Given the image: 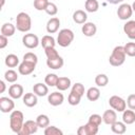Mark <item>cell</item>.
Returning <instances> with one entry per match:
<instances>
[{
  "mask_svg": "<svg viewBox=\"0 0 135 135\" xmlns=\"http://www.w3.org/2000/svg\"><path fill=\"white\" fill-rule=\"evenodd\" d=\"M133 14V9H132V5L128 4V3H123L121 5H119L118 9H117V16L119 19L121 20H127L129 19Z\"/></svg>",
  "mask_w": 135,
  "mask_h": 135,
  "instance_id": "52a82bcc",
  "label": "cell"
},
{
  "mask_svg": "<svg viewBox=\"0 0 135 135\" xmlns=\"http://www.w3.org/2000/svg\"><path fill=\"white\" fill-rule=\"evenodd\" d=\"M36 121H37L39 128H46L50 124V118L44 114L38 115L37 118H36Z\"/></svg>",
  "mask_w": 135,
  "mask_h": 135,
  "instance_id": "f546056e",
  "label": "cell"
},
{
  "mask_svg": "<svg viewBox=\"0 0 135 135\" xmlns=\"http://www.w3.org/2000/svg\"><path fill=\"white\" fill-rule=\"evenodd\" d=\"M4 5V0H1V7Z\"/></svg>",
  "mask_w": 135,
  "mask_h": 135,
  "instance_id": "681fc988",
  "label": "cell"
},
{
  "mask_svg": "<svg viewBox=\"0 0 135 135\" xmlns=\"http://www.w3.org/2000/svg\"><path fill=\"white\" fill-rule=\"evenodd\" d=\"M86 19H88V15H86V13L83 12L82 9H77V11L74 12V14H73V20H74V22H76V23H78V24H83V23H85Z\"/></svg>",
  "mask_w": 135,
  "mask_h": 135,
  "instance_id": "d6986e66",
  "label": "cell"
},
{
  "mask_svg": "<svg viewBox=\"0 0 135 135\" xmlns=\"http://www.w3.org/2000/svg\"><path fill=\"white\" fill-rule=\"evenodd\" d=\"M84 126H85L88 135H95V134H97V132H98V127H99V126H97V124H95V123H93V122H91V121H88V123L84 124Z\"/></svg>",
  "mask_w": 135,
  "mask_h": 135,
  "instance_id": "836d02e7",
  "label": "cell"
},
{
  "mask_svg": "<svg viewBox=\"0 0 135 135\" xmlns=\"http://www.w3.org/2000/svg\"><path fill=\"white\" fill-rule=\"evenodd\" d=\"M23 103L26 105V107H28V108H33V107H35L36 104H37V102H38V99H37V95L34 93H26L24 96H23Z\"/></svg>",
  "mask_w": 135,
  "mask_h": 135,
  "instance_id": "e0dca14e",
  "label": "cell"
},
{
  "mask_svg": "<svg viewBox=\"0 0 135 135\" xmlns=\"http://www.w3.org/2000/svg\"><path fill=\"white\" fill-rule=\"evenodd\" d=\"M89 121H91V122H93V123H95L97 126H100V123L102 121V117L100 115H98V114H93V115H91L89 117Z\"/></svg>",
  "mask_w": 135,
  "mask_h": 135,
  "instance_id": "b9f144b4",
  "label": "cell"
},
{
  "mask_svg": "<svg viewBox=\"0 0 135 135\" xmlns=\"http://www.w3.org/2000/svg\"><path fill=\"white\" fill-rule=\"evenodd\" d=\"M73 40H74V33L70 28L61 30L57 37V43L62 47L69 46Z\"/></svg>",
  "mask_w": 135,
  "mask_h": 135,
  "instance_id": "277c9868",
  "label": "cell"
},
{
  "mask_svg": "<svg viewBox=\"0 0 135 135\" xmlns=\"http://www.w3.org/2000/svg\"><path fill=\"white\" fill-rule=\"evenodd\" d=\"M64 100V97L62 95V93H59V92H53L49 95L47 97V101L51 105H54V107H57V105H60Z\"/></svg>",
  "mask_w": 135,
  "mask_h": 135,
  "instance_id": "8fae6325",
  "label": "cell"
},
{
  "mask_svg": "<svg viewBox=\"0 0 135 135\" xmlns=\"http://www.w3.org/2000/svg\"><path fill=\"white\" fill-rule=\"evenodd\" d=\"M126 52H124V47L121 45L115 46L110 58H109V62L111 65L113 66H119L121 65L124 60H126Z\"/></svg>",
  "mask_w": 135,
  "mask_h": 135,
  "instance_id": "6da1fadb",
  "label": "cell"
},
{
  "mask_svg": "<svg viewBox=\"0 0 135 135\" xmlns=\"http://www.w3.org/2000/svg\"><path fill=\"white\" fill-rule=\"evenodd\" d=\"M4 78H5V80L8 81V82H15V81L18 79V74H17V72H15L14 70H8V71L5 72Z\"/></svg>",
  "mask_w": 135,
  "mask_h": 135,
  "instance_id": "1f68e13d",
  "label": "cell"
},
{
  "mask_svg": "<svg viewBox=\"0 0 135 135\" xmlns=\"http://www.w3.org/2000/svg\"><path fill=\"white\" fill-rule=\"evenodd\" d=\"M123 32L127 34V36L134 40L135 39V20H130L123 25Z\"/></svg>",
  "mask_w": 135,
  "mask_h": 135,
  "instance_id": "5bb4252c",
  "label": "cell"
},
{
  "mask_svg": "<svg viewBox=\"0 0 135 135\" xmlns=\"http://www.w3.org/2000/svg\"><path fill=\"white\" fill-rule=\"evenodd\" d=\"M70 86H71V79L70 78H68V77H59L58 78L56 88L59 91H65Z\"/></svg>",
  "mask_w": 135,
  "mask_h": 135,
  "instance_id": "44dd1931",
  "label": "cell"
},
{
  "mask_svg": "<svg viewBox=\"0 0 135 135\" xmlns=\"http://www.w3.org/2000/svg\"><path fill=\"white\" fill-rule=\"evenodd\" d=\"M71 92H73V93H75V94L79 95L80 97H82V96H83V94H84V86H83V84H82V83L77 82V83H75V84L73 85V88H72V91H71Z\"/></svg>",
  "mask_w": 135,
  "mask_h": 135,
  "instance_id": "8d00e7d4",
  "label": "cell"
},
{
  "mask_svg": "<svg viewBox=\"0 0 135 135\" xmlns=\"http://www.w3.org/2000/svg\"><path fill=\"white\" fill-rule=\"evenodd\" d=\"M111 130H112V132H114L115 134H123L124 132H126V130H127V128H126V123L122 121H115L114 123H112L111 124Z\"/></svg>",
  "mask_w": 135,
  "mask_h": 135,
  "instance_id": "cb8c5ba5",
  "label": "cell"
},
{
  "mask_svg": "<svg viewBox=\"0 0 135 135\" xmlns=\"http://www.w3.org/2000/svg\"><path fill=\"white\" fill-rule=\"evenodd\" d=\"M127 104L131 110H135V94L129 95L127 99Z\"/></svg>",
  "mask_w": 135,
  "mask_h": 135,
  "instance_id": "7bdbcfd3",
  "label": "cell"
},
{
  "mask_svg": "<svg viewBox=\"0 0 135 135\" xmlns=\"http://www.w3.org/2000/svg\"><path fill=\"white\" fill-rule=\"evenodd\" d=\"M40 43L42 44L43 49L55 47V44H56L55 39H54L52 36H50V35H45V36H43L42 39H41V42H40Z\"/></svg>",
  "mask_w": 135,
  "mask_h": 135,
  "instance_id": "4316f807",
  "label": "cell"
},
{
  "mask_svg": "<svg viewBox=\"0 0 135 135\" xmlns=\"http://www.w3.org/2000/svg\"><path fill=\"white\" fill-rule=\"evenodd\" d=\"M63 58L58 56L56 58H53V59H47L46 60V64L50 69H53V70H59L63 66Z\"/></svg>",
  "mask_w": 135,
  "mask_h": 135,
  "instance_id": "2e32d148",
  "label": "cell"
},
{
  "mask_svg": "<svg viewBox=\"0 0 135 135\" xmlns=\"http://www.w3.org/2000/svg\"><path fill=\"white\" fill-rule=\"evenodd\" d=\"M16 26L13 25L12 23H4L1 26V35H4L6 37H11L15 34Z\"/></svg>",
  "mask_w": 135,
  "mask_h": 135,
  "instance_id": "603a6c76",
  "label": "cell"
},
{
  "mask_svg": "<svg viewBox=\"0 0 135 135\" xmlns=\"http://www.w3.org/2000/svg\"><path fill=\"white\" fill-rule=\"evenodd\" d=\"M23 60H24V61L32 62V63H35V64H37V62H38V58H37V56H36L34 53H32V52H28V53L24 54V56H23Z\"/></svg>",
  "mask_w": 135,
  "mask_h": 135,
  "instance_id": "ab89813d",
  "label": "cell"
},
{
  "mask_svg": "<svg viewBox=\"0 0 135 135\" xmlns=\"http://www.w3.org/2000/svg\"><path fill=\"white\" fill-rule=\"evenodd\" d=\"M122 121L126 124H132L135 122V113L133 110H124L122 114Z\"/></svg>",
  "mask_w": 135,
  "mask_h": 135,
  "instance_id": "7402d4cb",
  "label": "cell"
},
{
  "mask_svg": "<svg viewBox=\"0 0 135 135\" xmlns=\"http://www.w3.org/2000/svg\"><path fill=\"white\" fill-rule=\"evenodd\" d=\"M22 43L27 49H35L39 44V39L35 34H25L22 37Z\"/></svg>",
  "mask_w": 135,
  "mask_h": 135,
  "instance_id": "ba28073f",
  "label": "cell"
},
{
  "mask_svg": "<svg viewBox=\"0 0 135 135\" xmlns=\"http://www.w3.org/2000/svg\"><path fill=\"white\" fill-rule=\"evenodd\" d=\"M49 0H34V7L37 11H45Z\"/></svg>",
  "mask_w": 135,
  "mask_h": 135,
  "instance_id": "d590c367",
  "label": "cell"
},
{
  "mask_svg": "<svg viewBox=\"0 0 135 135\" xmlns=\"http://www.w3.org/2000/svg\"><path fill=\"white\" fill-rule=\"evenodd\" d=\"M81 31H82V34H83L84 36H86V37H92V36H94V35L96 34L97 27H96V25H95L93 22H85V23H83Z\"/></svg>",
  "mask_w": 135,
  "mask_h": 135,
  "instance_id": "4fadbf2b",
  "label": "cell"
},
{
  "mask_svg": "<svg viewBox=\"0 0 135 135\" xmlns=\"http://www.w3.org/2000/svg\"><path fill=\"white\" fill-rule=\"evenodd\" d=\"M57 12H58L57 5H56L55 3H53V2H49L47 6H46V8H45V13H46L47 15H50V16H54V15L57 14Z\"/></svg>",
  "mask_w": 135,
  "mask_h": 135,
  "instance_id": "f35d334b",
  "label": "cell"
},
{
  "mask_svg": "<svg viewBox=\"0 0 135 135\" xmlns=\"http://www.w3.org/2000/svg\"><path fill=\"white\" fill-rule=\"evenodd\" d=\"M7 45V37L4 35H0V49H4Z\"/></svg>",
  "mask_w": 135,
  "mask_h": 135,
  "instance_id": "ee69618b",
  "label": "cell"
},
{
  "mask_svg": "<svg viewBox=\"0 0 135 135\" xmlns=\"http://www.w3.org/2000/svg\"><path fill=\"white\" fill-rule=\"evenodd\" d=\"M80 99H81V97L79 95L73 93V92H71L70 95H69V97H68V101H69V103L71 105H77V104H79Z\"/></svg>",
  "mask_w": 135,
  "mask_h": 135,
  "instance_id": "74e56055",
  "label": "cell"
},
{
  "mask_svg": "<svg viewBox=\"0 0 135 135\" xmlns=\"http://www.w3.org/2000/svg\"><path fill=\"white\" fill-rule=\"evenodd\" d=\"M105 1L109 2V3H111V4H118V3L122 2L123 0H105Z\"/></svg>",
  "mask_w": 135,
  "mask_h": 135,
  "instance_id": "bcb514c9",
  "label": "cell"
},
{
  "mask_svg": "<svg viewBox=\"0 0 135 135\" xmlns=\"http://www.w3.org/2000/svg\"><path fill=\"white\" fill-rule=\"evenodd\" d=\"M86 97L90 101H96L100 97V91L98 88L92 86L86 91Z\"/></svg>",
  "mask_w": 135,
  "mask_h": 135,
  "instance_id": "d4e9b609",
  "label": "cell"
},
{
  "mask_svg": "<svg viewBox=\"0 0 135 135\" xmlns=\"http://www.w3.org/2000/svg\"><path fill=\"white\" fill-rule=\"evenodd\" d=\"M117 120V115L113 110H107L102 115V121L107 124H112Z\"/></svg>",
  "mask_w": 135,
  "mask_h": 135,
  "instance_id": "ac0fdd59",
  "label": "cell"
},
{
  "mask_svg": "<svg viewBox=\"0 0 135 135\" xmlns=\"http://www.w3.org/2000/svg\"><path fill=\"white\" fill-rule=\"evenodd\" d=\"M15 103L8 97H0V111L2 113H8L14 110Z\"/></svg>",
  "mask_w": 135,
  "mask_h": 135,
  "instance_id": "9c48e42d",
  "label": "cell"
},
{
  "mask_svg": "<svg viewBox=\"0 0 135 135\" xmlns=\"http://www.w3.org/2000/svg\"><path fill=\"white\" fill-rule=\"evenodd\" d=\"M38 123L37 121H34V120H26L24 123H23V127L22 129L20 130V132L18 133L19 135H30V134H34L38 131Z\"/></svg>",
  "mask_w": 135,
  "mask_h": 135,
  "instance_id": "8992f818",
  "label": "cell"
},
{
  "mask_svg": "<svg viewBox=\"0 0 135 135\" xmlns=\"http://www.w3.org/2000/svg\"><path fill=\"white\" fill-rule=\"evenodd\" d=\"M44 52H45V55L47 57V59H53V58H56L59 56L58 52L55 50V47H47V49H44Z\"/></svg>",
  "mask_w": 135,
  "mask_h": 135,
  "instance_id": "60d3db41",
  "label": "cell"
},
{
  "mask_svg": "<svg viewBox=\"0 0 135 135\" xmlns=\"http://www.w3.org/2000/svg\"><path fill=\"white\" fill-rule=\"evenodd\" d=\"M124 52L130 57H135V42H128L124 46Z\"/></svg>",
  "mask_w": 135,
  "mask_h": 135,
  "instance_id": "e575fe53",
  "label": "cell"
},
{
  "mask_svg": "<svg viewBox=\"0 0 135 135\" xmlns=\"http://www.w3.org/2000/svg\"><path fill=\"white\" fill-rule=\"evenodd\" d=\"M108 82H109V78L104 74H98L95 77V83L98 86H105L108 84Z\"/></svg>",
  "mask_w": 135,
  "mask_h": 135,
  "instance_id": "4dcf8cb0",
  "label": "cell"
},
{
  "mask_svg": "<svg viewBox=\"0 0 135 135\" xmlns=\"http://www.w3.org/2000/svg\"><path fill=\"white\" fill-rule=\"evenodd\" d=\"M8 95L13 99H18L23 95V86L21 84H12L8 89Z\"/></svg>",
  "mask_w": 135,
  "mask_h": 135,
  "instance_id": "7c38bea8",
  "label": "cell"
},
{
  "mask_svg": "<svg viewBox=\"0 0 135 135\" xmlns=\"http://www.w3.org/2000/svg\"><path fill=\"white\" fill-rule=\"evenodd\" d=\"M0 86H1V90H0V93H3L4 91H5V83H4V81H0Z\"/></svg>",
  "mask_w": 135,
  "mask_h": 135,
  "instance_id": "7dc6e473",
  "label": "cell"
},
{
  "mask_svg": "<svg viewBox=\"0 0 135 135\" xmlns=\"http://www.w3.org/2000/svg\"><path fill=\"white\" fill-rule=\"evenodd\" d=\"M16 27L20 32H28L32 27V20L28 14L21 12L16 17Z\"/></svg>",
  "mask_w": 135,
  "mask_h": 135,
  "instance_id": "7a4b0ae2",
  "label": "cell"
},
{
  "mask_svg": "<svg viewBox=\"0 0 135 135\" xmlns=\"http://www.w3.org/2000/svg\"><path fill=\"white\" fill-rule=\"evenodd\" d=\"M33 92L37 95V96H45L47 93H49V89L46 86V84H43V83H36L34 84L33 86Z\"/></svg>",
  "mask_w": 135,
  "mask_h": 135,
  "instance_id": "ffe728a7",
  "label": "cell"
},
{
  "mask_svg": "<svg viewBox=\"0 0 135 135\" xmlns=\"http://www.w3.org/2000/svg\"><path fill=\"white\" fill-rule=\"evenodd\" d=\"M35 68H36V64H35V63H32V62H28V61H24V60H23V61L19 64L18 71H19V73H20L21 75L26 76V75L32 74V73L34 72Z\"/></svg>",
  "mask_w": 135,
  "mask_h": 135,
  "instance_id": "30bf717a",
  "label": "cell"
},
{
  "mask_svg": "<svg viewBox=\"0 0 135 135\" xmlns=\"http://www.w3.org/2000/svg\"><path fill=\"white\" fill-rule=\"evenodd\" d=\"M23 118L24 117H23L22 112L17 111V110L12 112V114L9 116V127H11L13 132H15L17 134L20 132V130L22 129L23 123H24Z\"/></svg>",
  "mask_w": 135,
  "mask_h": 135,
  "instance_id": "3957f363",
  "label": "cell"
},
{
  "mask_svg": "<svg viewBox=\"0 0 135 135\" xmlns=\"http://www.w3.org/2000/svg\"><path fill=\"white\" fill-rule=\"evenodd\" d=\"M77 134H78V135H88L85 126H81V127H79L78 130H77Z\"/></svg>",
  "mask_w": 135,
  "mask_h": 135,
  "instance_id": "f6af8a7d",
  "label": "cell"
},
{
  "mask_svg": "<svg viewBox=\"0 0 135 135\" xmlns=\"http://www.w3.org/2000/svg\"><path fill=\"white\" fill-rule=\"evenodd\" d=\"M132 9H133V12H135V1H134L133 4H132Z\"/></svg>",
  "mask_w": 135,
  "mask_h": 135,
  "instance_id": "c3c4849f",
  "label": "cell"
},
{
  "mask_svg": "<svg viewBox=\"0 0 135 135\" xmlns=\"http://www.w3.org/2000/svg\"><path fill=\"white\" fill-rule=\"evenodd\" d=\"M44 134L45 135H62V131L59 130L57 127L55 126H51V127H46L45 130H44Z\"/></svg>",
  "mask_w": 135,
  "mask_h": 135,
  "instance_id": "d6a6232c",
  "label": "cell"
},
{
  "mask_svg": "<svg viewBox=\"0 0 135 135\" xmlns=\"http://www.w3.org/2000/svg\"><path fill=\"white\" fill-rule=\"evenodd\" d=\"M59 25H60V20L58 18H56V17L51 18L47 21V23H46V31H47V33H50V34L56 33L58 31V28H59Z\"/></svg>",
  "mask_w": 135,
  "mask_h": 135,
  "instance_id": "9a60e30c",
  "label": "cell"
},
{
  "mask_svg": "<svg viewBox=\"0 0 135 135\" xmlns=\"http://www.w3.org/2000/svg\"><path fill=\"white\" fill-rule=\"evenodd\" d=\"M109 104L111 105L112 109L116 110L117 112H123L126 110V107H127V102L121 97H119L117 95H114V96L110 97Z\"/></svg>",
  "mask_w": 135,
  "mask_h": 135,
  "instance_id": "5b68a950",
  "label": "cell"
},
{
  "mask_svg": "<svg viewBox=\"0 0 135 135\" xmlns=\"http://www.w3.org/2000/svg\"><path fill=\"white\" fill-rule=\"evenodd\" d=\"M58 76L56 74H47L44 78V82L49 86H56L57 81H58Z\"/></svg>",
  "mask_w": 135,
  "mask_h": 135,
  "instance_id": "f1b7e54d",
  "label": "cell"
},
{
  "mask_svg": "<svg viewBox=\"0 0 135 135\" xmlns=\"http://www.w3.org/2000/svg\"><path fill=\"white\" fill-rule=\"evenodd\" d=\"M84 7H85L86 12L95 13L99 8V3H98L97 0H86L85 3H84Z\"/></svg>",
  "mask_w": 135,
  "mask_h": 135,
  "instance_id": "484cf974",
  "label": "cell"
},
{
  "mask_svg": "<svg viewBox=\"0 0 135 135\" xmlns=\"http://www.w3.org/2000/svg\"><path fill=\"white\" fill-rule=\"evenodd\" d=\"M5 64L8 68H15L19 64V59L15 54H8L5 57Z\"/></svg>",
  "mask_w": 135,
  "mask_h": 135,
  "instance_id": "83f0119b",
  "label": "cell"
}]
</instances>
